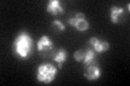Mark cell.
Listing matches in <instances>:
<instances>
[{
  "label": "cell",
  "mask_w": 130,
  "mask_h": 86,
  "mask_svg": "<svg viewBox=\"0 0 130 86\" xmlns=\"http://www.w3.org/2000/svg\"><path fill=\"white\" fill-rule=\"evenodd\" d=\"M85 55H86V51L85 50H78L75 52L74 54V58L77 63H83L85 59Z\"/></svg>",
  "instance_id": "obj_11"
},
{
  "label": "cell",
  "mask_w": 130,
  "mask_h": 86,
  "mask_svg": "<svg viewBox=\"0 0 130 86\" xmlns=\"http://www.w3.org/2000/svg\"><path fill=\"white\" fill-rule=\"evenodd\" d=\"M125 9L123 7L119 6H113L109 9V19L113 24H117L119 23V19L121 17V15L124 14Z\"/></svg>",
  "instance_id": "obj_7"
},
{
  "label": "cell",
  "mask_w": 130,
  "mask_h": 86,
  "mask_svg": "<svg viewBox=\"0 0 130 86\" xmlns=\"http://www.w3.org/2000/svg\"><path fill=\"white\" fill-rule=\"evenodd\" d=\"M52 46H53V42H52V40L46 35L40 37V39L38 40V42H37V50L39 52L50 50V48H52Z\"/></svg>",
  "instance_id": "obj_8"
},
{
  "label": "cell",
  "mask_w": 130,
  "mask_h": 86,
  "mask_svg": "<svg viewBox=\"0 0 130 86\" xmlns=\"http://www.w3.org/2000/svg\"><path fill=\"white\" fill-rule=\"evenodd\" d=\"M53 26L55 28H58L60 31H64L65 29H66V26H65L64 24L61 22V20H59V19H54L53 20Z\"/></svg>",
  "instance_id": "obj_12"
},
{
  "label": "cell",
  "mask_w": 130,
  "mask_h": 86,
  "mask_svg": "<svg viewBox=\"0 0 130 86\" xmlns=\"http://www.w3.org/2000/svg\"><path fill=\"white\" fill-rule=\"evenodd\" d=\"M95 59H96V55H95V52L93 51V48L92 50L88 48V50H86V55H85V59L83 61V64L85 65V67L92 64H96Z\"/></svg>",
  "instance_id": "obj_10"
},
{
  "label": "cell",
  "mask_w": 130,
  "mask_h": 86,
  "mask_svg": "<svg viewBox=\"0 0 130 86\" xmlns=\"http://www.w3.org/2000/svg\"><path fill=\"white\" fill-rule=\"evenodd\" d=\"M67 23L78 31H87L89 29V27H90V24L87 20L86 16L81 12H78V13H76L75 16L68 18Z\"/></svg>",
  "instance_id": "obj_3"
},
{
  "label": "cell",
  "mask_w": 130,
  "mask_h": 86,
  "mask_svg": "<svg viewBox=\"0 0 130 86\" xmlns=\"http://www.w3.org/2000/svg\"><path fill=\"white\" fill-rule=\"evenodd\" d=\"M53 60L58 64V68L62 69L63 64L66 63L67 60V51L64 50V48H59L53 56Z\"/></svg>",
  "instance_id": "obj_9"
},
{
  "label": "cell",
  "mask_w": 130,
  "mask_h": 86,
  "mask_svg": "<svg viewBox=\"0 0 130 86\" xmlns=\"http://www.w3.org/2000/svg\"><path fill=\"white\" fill-rule=\"evenodd\" d=\"M129 8H130V5H129V3H127V10L129 11Z\"/></svg>",
  "instance_id": "obj_13"
},
{
  "label": "cell",
  "mask_w": 130,
  "mask_h": 86,
  "mask_svg": "<svg viewBox=\"0 0 130 86\" xmlns=\"http://www.w3.org/2000/svg\"><path fill=\"white\" fill-rule=\"evenodd\" d=\"M46 10L53 16H58L64 12V6L60 0H49L46 5Z\"/></svg>",
  "instance_id": "obj_6"
},
{
  "label": "cell",
  "mask_w": 130,
  "mask_h": 86,
  "mask_svg": "<svg viewBox=\"0 0 130 86\" xmlns=\"http://www.w3.org/2000/svg\"><path fill=\"white\" fill-rule=\"evenodd\" d=\"M89 43L92 46L93 51L95 53H99V54H102V53H105L106 51L109 50V43L105 40H101L99 38H95V37H92L89 40Z\"/></svg>",
  "instance_id": "obj_5"
},
{
  "label": "cell",
  "mask_w": 130,
  "mask_h": 86,
  "mask_svg": "<svg viewBox=\"0 0 130 86\" xmlns=\"http://www.w3.org/2000/svg\"><path fill=\"white\" fill-rule=\"evenodd\" d=\"M102 74V70L101 68L98 66L96 64H92L89 66L85 67V71H84V76L86 77L88 81H96L101 77Z\"/></svg>",
  "instance_id": "obj_4"
},
{
  "label": "cell",
  "mask_w": 130,
  "mask_h": 86,
  "mask_svg": "<svg viewBox=\"0 0 130 86\" xmlns=\"http://www.w3.org/2000/svg\"><path fill=\"white\" fill-rule=\"evenodd\" d=\"M32 38L27 31L19 32L18 36L14 38V41L12 43V51L13 54L20 59L28 58L32 53Z\"/></svg>",
  "instance_id": "obj_1"
},
{
  "label": "cell",
  "mask_w": 130,
  "mask_h": 86,
  "mask_svg": "<svg viewBox=\"0 0 130 86\" xmlns=\"http://www.w3.org/2000/svg\"><path fill=\"white\" fill-rule=\"evenodd\" d=\"M58 69L52 64H41L36 70V79L38 82L43 84H51L58 75Z\"/></svg>",
  "instance_id": "obj_2"
}]
</instances>
